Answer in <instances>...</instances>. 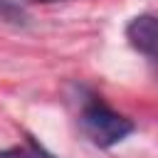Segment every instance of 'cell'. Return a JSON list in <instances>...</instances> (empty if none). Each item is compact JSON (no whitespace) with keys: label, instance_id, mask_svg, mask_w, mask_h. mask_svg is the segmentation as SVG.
I'll list each match as a JSON object with an SVG mask.
<instances>
[{"label":"cell","instance_id":"obj_3","mask_svg":"<svg viewBox=\"0 0 158 158\" xmlns=\"http://www.w3.org/2000/svg\"><path fill=\"white\" fill-rule=\"evenodd\" d=\"M0 158H54L49 153H44L35 141H27L22 146H10L0 151Z\"/></svg>","mask_w":158,"mask_h":158},{"label":"cell","instance_id":"obj_1","mask_svg":"<svg viewBox=\"0 0 158 158\" xmlns=\"http://www.w3.org/2000/svg\"><path fill=\"white\" fill-rule=\"evenodd\" d=\"M79 123H81V131L84 136L99 146V148H111L116 143H121L128 133H133V121L121 116L118 111H114L109 104H104L99 96H91L84 109H81V116H79Z\"/></svg>","mask_w":158,"mask_h":158},{"label":"cell","instance_id":"obj_2","mask_svg":"<svg viewBox=\"0 0 158 158\" xmlns=\"http://www.w3.org/2000/svg\"><path fill=\"white\" fill-rule=\"evenodd\" d=\"M126 40L136 52L158 64V15L153 12L136 15L126 25Z\"/></svg>","mask_w":158,"mask_h":158},{"label":"cell","instance_id":"obj_5","mask_svg":"<svg viewBox=\"0 0 158 158\" xmlns=\"http://www.w3.org/2000/svg\"><path fill=\"white\" fill-rule=\"evenodd\" d=\"M27 2H44V5H49V2H64V0H27Z\"/></svg>","mask_w":158,"mask_h":158},{"label":"cell","instance_id":"obj_4","mask_svg":"<svg viewBox=\"0 0 158 158\" xmlns=\"http://www.w3.org/2000/svg\"><path fill=\"white\" fill-rule=\"evenodd\" d=\"M0 20L10 25H27V10L15 0H0Z\"/></svg>","mask_w":158,"mask_h":158}]
</instances>
